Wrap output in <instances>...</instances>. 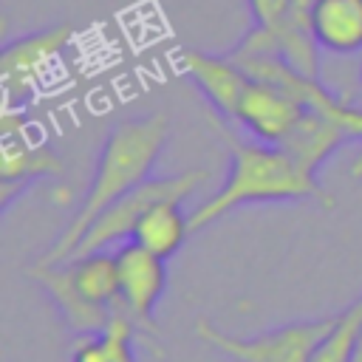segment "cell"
<instances>
[{"label":"cell","instance_id":"obj_1","mask_svg":"<svg viewBox=\"0 0 362 362\" xmlns=\"http://www.w3.org/2000/svg\"><path fill=\"white\" fill-rule=\"evenodd\" d=\"M212 127L229 147V170L226 181L218 192H212L195 212H189L192 232H201L246 204H269V201H314L325 209L337 206V198L317 181L314 173L300 167L286 150L249 141L235 133V122L212 113Z\"/></svg>","mask_w":362,"mask_h":362},{"label":"cell","instance_id":"obj_2","mask_svg":"<svg viewBox=\"0 0 362 362\" xmlns=\"http://www.w3.org/2000/svg\"><path fill=\"white\" fill-rule=\"evenodd\" d=\"M170 136V119L167 113H144L133 119H122L110 127L93 178L88 184V192L82 195V204L54 240V246L37 260V263H59L74 255L76 243L88 232V226L124 192L144 184L167 144Z\"/></svg>","mask_w":362,"mask_h":362},{"label":"cell","instance_id":"obj_3","mask_svg":"<svg viewBox=\"0 0 362 362\" xmlns=\"http://www.w3.org/2000/svg\"><path fill=\"white\" fill-rule=\"evenodd\" d=\"M28 277L54 300L62 320L76 334H99L119 314L116 252L74 255L59 263H37Z\"/></svg>","mask_w":362,"mask_h":362},{"label":"cell","instance_id":"obj_4","mask_svg":"<svg viewBox=\"0 0 362 362\" xmlns=\"http://www.w3.org/2000/svg\"><path fill=\"white\" fill-rule=\"evenodd\" d=\"M337 314L320 320H297L255 337H232L206 317L195 320V337L232 362H311L317 345L331 331Z\"/></svg>","mask_w":362,"mask_h":362},{"label":"cell","instance_id":"obj_5","mask_svg":"<svg viewBox=\"0 0 362 362\" xmlns=\"http://www.w3.org/2000/svg\"><path fill=\"white\" fill-rule=\"evenodd\" d=\"M206 181V173L198 170V167H189V170H181V173H173V175H161V178H147L144 184H139L136 189L124 192L119 201H113L90 226L88 232L82 235V240L76 243L74 255H90V252H102V249H110L113 243L119 240H130L133 235V226L139 223V218L158 201L164 198H189L192 192H198V187ZM71 255V257H74ZM68 260V257H65Z\"/></svg>","mask_w":362,"mask_h":362},{"label":"cell","instance_id":"obj_6","mask_svg":"<svg viewBox=\"0 0 362 362\" xmlns=\"http://www.w3.org/2000/svg\"><path fill=\"white\" fill-rule=\"evenodd\" d=\"M74 40V25L59 23L42 31H31L3 45L0 51V82H3V107L23 110V102L40 88V82L59 62L65 48Z\"/></svg>","mask_w":362,"mask_h":362},{"label":"cell","instance_id":"obj_7","mask_svg":"<svg viewBox=\"0 0 362 362\" xmlns=\"http://www.w3.org/2000/svg\"><path fill=\"white\" fill-rule=\"evenodd\" d=\"M65 164L54 147H48L25 122L23 110L3 107L0 116V204H11L17 189L42 175H62Z\"/></svg>","mask_w":362,"mask_h":362},{"label":"cell","instance_id":"obj_8","mask_svg":"<svg viewBox=\"0 0 362 362\" xmlns=\"http://www.w3.org/2000/svg\"><path fill=\"white\" fill-rule=\"evenodd\" d=\"M116 272H119V311L139 328L156 331V308L167 288L164 260L139 243L127 240L116 249Z\"/></svg>","mask_w":362,"mask_h":362},{"label":"cell","instance_id":"obj_9","mask_svg":"<svg viewBox=\"0 0 362 362\" xmlns=\"http://www.w3.org/2000/svg\"><path fill=\"white\" fill-rule=\"evenodd\" d=\"M305 107H311V105L291 96L288 90H280L274 85H266V82H257L249 76V85L238 102L232 122L238 127L249 130L257 141L280 147L283 139L291 133V127L305 113Z\"/></svg>","mask_w":362,"mask_h":362},{"label":"cell","instance_id":"obj_10","mask_svg":"<svg viewBox=\"0 0 362 362\" xmlns=\"http://www.w3.org/2000/svg\"><path fill=\"white\" fill-rule=\"evenodd\" d=\"M337 105H339V96H331L325 105L305 107L300 122L291 127V133L280 144V150H286L300 167H305L314 175L345 141H354V136L337 116Z\"/></svg>","mask_w":362,"mask_h":362},{"label":"cell","instance_id":"obj_11","mask_svg":"<svg viewBox=\"0 0 362 362\" xmlns=\"http://www.w3.org/2000/svg\"><path fill=\"white\" fill-rule=\"evenodd\" d=\"M181 68L189 76V82L201 90V96L209 102V107L232 122L238 102L249 85V74L235 65L226 54H206V51H184Z\"/></svg>","mask_w":362,"mask_h":362},{"label":"cell","instance_id":"obj_12","mask_svg":"<svg viewBox=\"0 0 362 362\" xmlns=\"http://www.w3.org/2000/svg\"><path fill=\"white\" fill-rule=\"evenodd\" d=\"M189 232H192V223H189V215L184 212L181 201L178 198H164V201L153 204L139 218V223L133 226L130 240L139 243L141 249L158 255L161 260H170L184 246Z\"/></svg>","mask_w":362,"mask_h":362},{"label":"cell","instance_id":"obj_13","mask_svg":"<svg viewBox=\"0 0 362 362\" xmlns=\"http://www.w3.org/2000/svg\"><path fill=\"white\" fill-rule=\"evenodd\" d=\"M311 34L331 54L362 51V0H317Z\"/></svg>","mask_w":362,"mask_h":362},{"label":"cell","instance_id":"obj_14","mask_svg":"<svg viewBox=\"0 0 362 362\" xmlns=\"http://www.w3.org/2000/svg\"><path fill=\"white\" fill-rule=\"evenodd\" d=\"M359 334H362V297H356L351 305H345L337 314L331 331L317 345L311 362H354Z\"/></svg>","mask_w":362,"mask_h":362},{"label":"cell","instance_id":"obj_15","mask_svg":"<svg viewBox=\"0 0 362 362\" xmlns=\"http://www.w3.org/2000/svg\"><path fill=\"white\" fill-rule=\"evenodd\" d=\"M337 116H339V122L348 127V133L354 136V141H362V107H359V105H351V102H345V99H339ZM351 178H362V153L351 161Z\"/></svg>","mask_w":362,"mask_h":362},{"label":"cell","instance_id":"obj_16","mask_svg":"<svg viewBox=\"0 0 362 362\" xmlns=\"http://www.w3.org/2000/svg\"><path fill=\"white\" fill-rule=\"evenodd\" d=\"M314 6H317V0H291L294 17H297L300 23H305L308 28H311V11H314Z\"/></svg>","mask_w":362,"mask_h":362},{"label":"cell","instance_id":"obj_17","mask_svg":"<svg viewBox=\"0 0 362 362\" xmlns=\"http://www.w3.org/2000/svg\"><path fill=\"white\" fill-rule=\"evenodd\" d=\"M354 362H362V334H359V342H356V354H354Z\"/></svg>","mask_w":362,"mask_h":362},{"label":"cell","instance_id":"obj_18","mask_svg":"<svg viewBox=\"0 0 362 362\" xmlns=\"http://www.w3.org/2000/svg\"><path fill=\"white\" fill-rule=\"evenodd\" d=\"M359 82H362V65H359Z\"/></svg>","mask_w":362,"mask_h":362}]
</instances>
